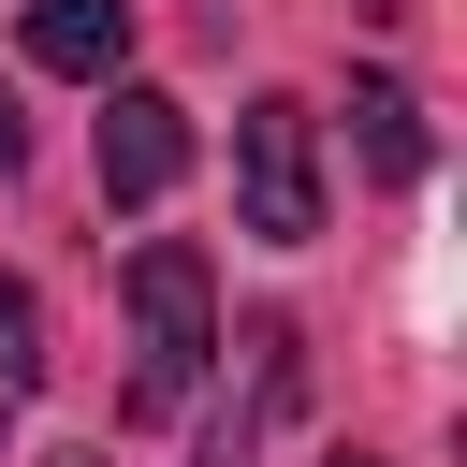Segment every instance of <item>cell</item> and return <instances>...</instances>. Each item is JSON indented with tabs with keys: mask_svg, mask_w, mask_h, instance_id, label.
<instances>
[{
	"mask_svg": "<svg viewBox=\"0 0 467 467\" xmlns=\"http://www.w3.org/2000/svg\"><path fill=\"white\" fill-rule=\"evenodd\" d=\"M219 365V277L190 234H146L131 248V423L190 409V379Z\"/></svg>",
	"mask_w": 467,
	"mask_h": 467,
	"instance_id": "6da1fadb",
	"label": "cell"
},
{
	"mask_svg": "<svg viewBox=\"0 0 467 467\" xmlns=\"http://www.w3.org/2000/svg\"><path fill=\"white\" fill-rule=\"evenodd\" d=\"M234 204H248L263 248H306L321 234V117L292 88H248L234 102Z\"/></svg>",
	"mask_w": 467,
	"mask_h": 467,
	"instance_id": "7a4b0ae2",
	"label": "cell"
},
{
	"mask_svg": "<svg viewBox=\"0 0 467 467\" xmlns=\"http://www.w3.org/2000/svg\"><path fill=\"white\" fill-rule=\"evenodd\" d=\"M175 175H190V102L117 88V102H102V204H161Z\"/></svg>",
	"mask_w": 467,
	"mask_h": 467,
	"instance_id": "3957f363",
	"label": "cell"
},
{
	"mask_svg": "<svg viewBox=\"0 0 467 467\" xmlns=\"http://www.w3.org/2000/svg\"><path fill=\"white\" fill-rule=\"evenodd\" d=\"M15 44H29V73L117 88V58H131V0H29V15H15Z\"/></svg>",
	"mask_w": 467,
	"mask_h": 467,
	"instance_id": "277c9868",
	"label": "cell"
},
{
	"mask_svg": "<svg viewBox=\"0 0 467 467\" xmlns=\"http://www.w3.org/2000/svg\"><path fill=\"white\" fill-rule=\"evenodd\" d=\"M350 146H365L379 190H423V102H409L394 73H350Z\"/></svg>",
	"mask_w": 467,
	"mask_h": 467,
	"instance_id": "5b68a950",
	"label": "cell"
},
{
	"mask_svg": "<svg viewBox=\"0 0 467 467\" xmlns=\"http://www.w3.org/2000/svg\"><path fill=\"white\" fill-rule=\"evenodd\" d=\"M0 394H44V292L0 277Z\"/></svg>",
	"mask_w": 467,
	"mask_h": 467,
	"instance_id": "8992f818",
	"label": "cell"
},
{
	"mask_svg": "<svg viewBox=\"0 0 467 467\" xmlns=\"http://www.w3.org/2000/svg\"><path fill=\"white\" fill-rule=\"evenodd\" d=\"M15 161H29V117H15V88H0V175H15Z\"/></svg>",
	"mask_w": 467,
	"mask_h": 467,
	"instance_id": "52a82bcc",
	"label": "cell"
},
{
	"mask_svg": "<svg viewBox=\"0 0 467 467\" xmlns=\"http://www.w3.org/2000/svg\"><path fill=\"white\" fill-rule=\"evenodd\" d=\"M336 467H379V452H336Z\"/></svg>",
	"mask_w": 467,
	"mask_h": 467,
	"instance_id": "ba28073f",
	"label": "cell"
},
{
	"mask_svg": "<svg viewBox=\"0 0 467 467\" xmlns=\"http://www.w3.org/2000/svg\"><path fill=\"white\" fill-rule=\"evenodd\" d=\"M0 423H15V394H0Z\"/></svg>",
	"mask_w": 467,
	"mask_h": 467,
	"instance_id": "9c48e42d",
	"label": "cell"
}]
</instances>
